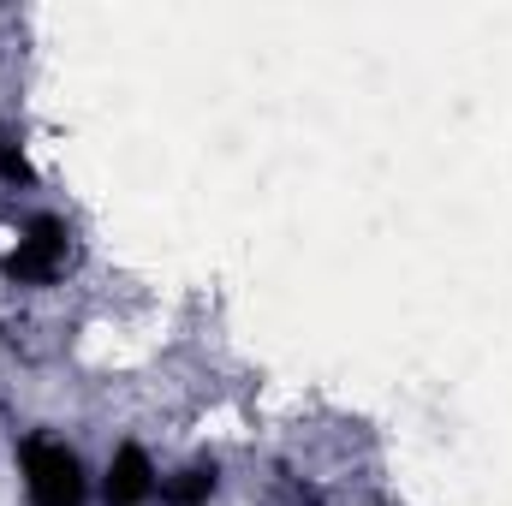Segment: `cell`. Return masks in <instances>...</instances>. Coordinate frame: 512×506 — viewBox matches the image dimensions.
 <instances>
[{
	"label": "cell",
	"mask_w": 512,
	"mask_h": 506,
	"mask_svg": "<svg viewBox=\"0 0 512 506\" xmlns=\"http://www.w3.org/2000/svg\"><path fill=\"white\" fill-rule=\"evenodd\" d=\"M18 477H24V501L30 506H84L90 501L84 459H78L60 435H24V447H18Z\"/></svg>",
	"instance_id": "obj_1"
},
{
	"label": "cell",
	"mask_w": 512,
	"mask_h": 506,
	"mask_svg": "<svg viewBox=\"0 0 512 506\" xmlns=\"http://www.w3.org/2000/svg\"><path fill=\"white\" fill-rule=\"evenodd\" d=\"M66 221H54V215H42V221H30L24 233H18V245L6 256V274L18 280V286H48V280H60V268H66Z\"/></svg>",
	"instance_id": "obj_2"
},
{
	"label": "cell",
	"mask_w": 512,
	"mask_h": 506,
	"mask_svg": "<svg viewBox=\"0 0 512 506\" xmlns=\"http://www.w3.org/2000/svg\"><path fill=\"white\" fill-rule=\"evenodd\" d=\"M161 495V471H155V459L126 441V447H114V459H108V471H102V501L108 506H149Z\"/></svg>",
	"instance_id": "obj_3"
},
{
	"label": "cell",
	"mask_w": 512,
	"mask_h": 506,
	"mask_svg": "<svg viewBox=\"0 0 512 506\" xmlns=\"http://www.w3.org/2000/svg\"><path fill=\"white\" fill-rule=\"evenodd\" d=\"M215 495V465H185V471H173V477H161V506H203Z\"/></svg>",
	"instance_id": "obj_4"
},
{
	"label": "cell",
	"mask_w": 512,
	"mask_h": 506,
	"mask_svg": "<svg viewBox=\"0 0 512 506\" xmlns=\"http://www.w3.org/2000/svg\"><path fill=\"white\" fill-rule=\"evenodd\" d=\"M0 179L6 185H30V161H24V143L0 126Z\"/></svg>",
	"instance_id": "obj_5"
}]
</instances>
